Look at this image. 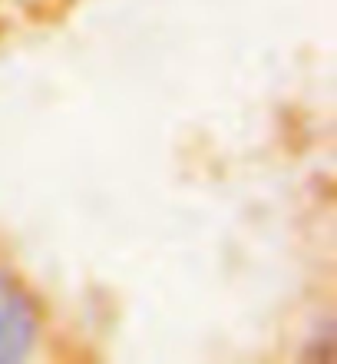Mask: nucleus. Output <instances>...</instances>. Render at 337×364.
Masks as SVG:
<instances>
[{
    "label": "nucleus",
    "instance_id": "obj_1",
    "mask_svg": "<svg viewBox=\"0 0 337 364\" xmlns=\"http://www.w3.org/2000/svg\"><path fill=\"white\" fill-rule=\"evenodd\" d=\"M40 335L37 298L0 272V364L27 361Z\"/></svg>",
    "mask_w": 337,
    "mask_h": 364
}]
</instances>
